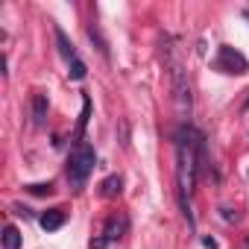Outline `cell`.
I'll use <instances>...</instances> for the list:
<instances>
[{
	"mask_svg": "<svg viewBox=\"0 0 249 249\" xmlns=\"http://www.w3.org/2000/svg\"><path fill=\"white\" fill-rule=\"evenodd\" d=\"M199 161H205V138L194 129H179L176 132V185H179V208L188 217V223H194L191 194L196 185Z\"/></svg>",
	"mask_w": 249,
	"mask_h": 249,
	"instance_id": "6da1fadb",
	"label": "cell"
},
{
	"mask_svg": "<svg viewBox=\"0 0 249 249\" xmlns=\"http://www.w3.org/2000/svg\"><path fill=\"white\" fill-rule=\"evenodd\" d=\"M94 161H97V153H94V147L91 144H85V141H79L76 147H73V153H71V159H68V182H71V188H82L85 185V179L91 176V170H94Z\"/></svg>",
	"mask_w": 249,
	"mask_h": 249,
	"instance_id": "7a4b0ae2",
	"label": "cell"
},
{
	"mask_svg": "<svg viewBox=\"0 0 249 249\" xmlns=\"http://www.w3.org/2000/svg\"><path fill=\"white\" fill-rule=\"evenodd\" d=\"M167 68H170V85H173L176 111H179V117H188L191 114V85H188V76L182 71V62L170 53V47H167Z\"/></svg>",
	"mask_w": 249,
	"mask_h": 249,
	"instance_id": "3957f363",
	"label": "cell"
},
{
	"mask_svg": "<svg viewBox=\"0 0 249 249\" xmlns=\"http://www.w3.org/2000/svg\"><path fill=\"white\" fill-rule=\"evenodd\" d=\"M214 68L223 71V73H246V71H249V59H246L240 50L223 44L220 53H217V59H214Z\"/></svg>",
	"mask_w": 249,
	"mask_h": 249,
	"instance_id": "277c9868",
	"label": "cell"
},
{
	"mask_svg": "<svg viewBox=\"0 0 249 249\" xmlns=\"http://www.w3.org/2000/svg\"><path fill=\"white\" fill-rule=\"evenodd\" d=\"M123 231H126V217H108V220H106V229H103L100 237H103L106 243H111V240H120Z\"/></svg>",
	"mask_w": 249,
	"mask_h": 249,
	"instance_id": "5b68a950",
	"label": "cell"
},
{
	"mask_svg": "<svg viewBox=\"0 0 249 249\" xmlns=\"http://www.w3.org/2000/svg\"><path fill=\"white\" fill-rule=\"evenodd\" d=\"M38 223H41V229H44V231H56V229H62V226H65V211H62V208H50V211H44V214H41V220H38Z\"/></svg>",
	"mask_w": 249,
	"mask_h": 249,
	"instance_id": "8992f818",
	"label": "cell"
},
{
	"mask_svg": "<svg viewBox=\"0 0 249 249\" xmlns=\"http://www.w3.org/2000/svg\"><path fill=\"white\" fill-rule=\"evenodd\" d=\"M53 36H56V44H59V53H62V56L68 59V65H71L73 59H79V56H76V50H73V44L68 41V36H65V30H62V27H56V30H53Z\"/></svg>",
	"mask_w": 249,
	"mask_h": 249,
	"instance_id": "52a82bcc",
	"label": "cell"
},
{
	"mask_svg": "<svg viewBox=\"0 0 249 249\" xmlns=\"http://www.w3.org/2000/svg\"><path fill=\"white\" fill-rule=\"evenodd\" d=\"M47 117V97L44 94H33V120H36V126H41Z\"/></svg>",
	"mask_w": 249,
	"mask_h": 249,
	"instance_id": "ba28073f",
	"label": "cell"
},
{
	"mask_svg": "<svg viewBox=\"0 0 249 249\" xmlns=\"http://www.w3.org/2000/svg\"><path fill=\"white\" fill-rule=\"evenodd\" d=\"M120 188H123V179H120V176H108V179H103L100 194H103L106 199H111V196H117V194H120Z\"/></svg>",
	"mask_w": 249,
	"mask_h": 249,
	"instance_id": "9c48e42d",
	"label": "cell"
},
{
	"mask_svg": "<svg viewBox=\"0 0 249 249\" xmlns=\"http://www.w3.org/2000/svg\"><path fill=\"white\" fill-rule=\"evenodd\" d=\"M3 249H21V231L12 223L3 229Z\"/></svg>",
	"mask_w": 249,
	"mask_h": 249,
	"instance_id": "30bf717a",
	"label": "cell"
},
{
	"mask_svg": "<svg viewBox=\"0 0 249 249\" xmlns=\"http://www.w3.org/2000/svg\"><path fill=\"white\" fill-rule=\"evenodd\" d=\"M88 117H91V100H88V97H82V114H79V123H76V135H82V132H85Z\"/></svg>",
	"mask_w": 249,
	"mask_h": 249,
	"instance_id": "8fae6325",
	"label": "cell"
},
{
	"mask_svg": "<svg viewBox=\"0 0 249 249\" xmlns=\"http://www.w3.org/2000/svg\"><path fill=\"white\" fill-rule=\"evenodd\" d=\"M85 71H88V68H85V62H82V59H73V62H71L68 76H71V79H85Z\"/></svg>",
	"mask_w": 249,
	"mask_h": 249,
	"instance_id": "7c38bea8",
	"label": "cell"
},
{
	"mask_svg": "<svg viewBox=\"0 0 249 249\" xmlns=\"http://www.w3.org/2000/svg\"><path fill=\"white\" fill-rule=\"evenodd\" d=\"M30 191H33V194H38V196H41V194H50V191H53V188H50V185H30Z\"/></svg>",
	"mask_w": 249,
	"mask_h": 249,
	"instance_id": "4fadbf2b",
	"label": "cell"
},
{
	"mask_svg": "<svg viewBox=\"0 0 249 249\" xmlns=\"http://www.w3.org/2000/svg\"><path fill=\"white\" fill-rule=\"evenodd\" d=\"M15 214H21V217H30V208H24V205H15Z\"/></svg>",
	"mask_w": 249,
	"mask_h": 249,
	"instance_id": "5bb4252c",
	"label": "cell"
},
{
	"mask_svg": "<svg viewBox=\"0 0 249 249\" xmlns=\"http://www.w3.org/2000/svg\"><path fill=\"white\" fill-rule=\"evenodd\" d=\"M246 108H249V100H246Z\"/></svg>",
	"mask_w": 249,
	"mask_h": 249,
	"instance_id": "9a60e30c",
	"label": "cell"
}]
</instances>
